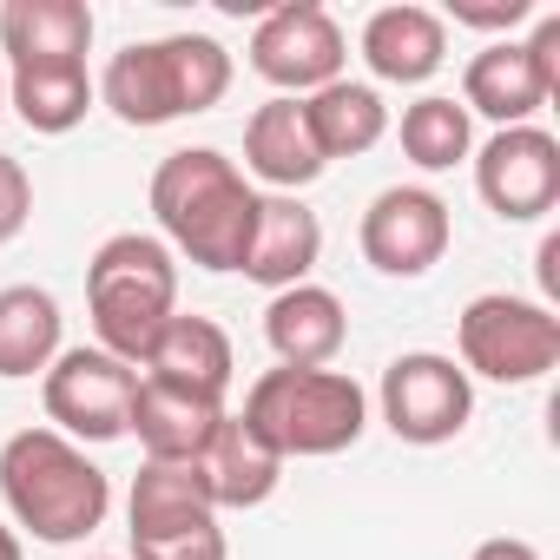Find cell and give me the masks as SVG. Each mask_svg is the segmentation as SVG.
<instances>
[{
	"instance_id": "6da1fadb",
	"label": "cell",
	"mask_w": 560,
	"mask_h": 560,
	"mask_svg": "<svg viewBox=\"0 0 560 560\" xmlns=\"http://www.w3.org/2000/svg\"><path fill=\"white\" fill-rule=\"evenodd\" d=\"M257 198L264 191L218 145L165 152L159 172H152V218L165 231V250L191 257L198 270H244Z\"/></svg>"
},
{
	"instance_id": "7a4b0ae2",
	"label": "cell",
	"mask_w": 560,
	"mask_h": 560,
	"mask_svg": "<svg viewBox=\"0 0 560 560\" xmlns=\"http://www.w3.org/2000/svg\"><path fill=\"white\" fill-rule=\"evenodd\" d=\"M0 501H8V514L34 540L73 547L93 527H106L113 481L60 429H21V435H8V448H0Z\"/></svg>"
},
{
	"instance_id": "3957f363",
	"label": "cell",
	"mask_w": 560,
	"mask_h": 560,
	"mask_svg": "<svg viewBox=\"0 0 560 560\" xmlns=\"http://www.w3.org/2000/svg\"><path fill=\"white\" fill-rule=\"evenodd\" d=\"M86 311H93L100 350L139 370L152 337L178 317V257L165 250V237H145V231L106 237L86 264Z\"/></svg>"
},
{
	"instance_id": "277c9868",
	"label": "cell",
	"mask_w": 560,
	"mask_h": 560,
	"mask_svg": "<svg viewBox=\"0 0 560 560\" xmlns=\"http://www.w3.org/2000/svg\"><path fill=\"white\" fill-rule=\"evenodd\" d=\"M231 93V54L211 34H165L113 54L100 100L126 126H172L191 113H211Z\"/></svg>"
},
{
	"instance_id": "5b68a950",
	"label": "cell",
	"mask_w": 560,
	"mask_h": 560,
	"mask_svg": "<svg viewBox=\"0 0 560 560\" xmlns=\"http://www.w3.org/2000/svg\"><path fill=\"white\" fill-rule=\"evenodd\" d=\"M244 422L277 448V455H343L370 429V396L350 370H264L244 396Z\"/></svg>"
},
{
	"instance_id": "8992f818",
	"label": "cell",
	"mask_w": 560,
	"mask_h": 560,
	"mask_svg": "<svg viewBox=\"0 0 560 560\" xmlns=\"http://www.w3.org/2000/svg\"><path fill=\"white\" fill-rule=\"evenodd\" d=\"M455 343H462L468 383L475 376H488V383H540L560 363V317L540 298L488 291V298H475L462 311Z\"/></svg>"
},
{
	"instance_id": "52a82bcc",
	"label": "cell",
	"mask_w": 560,
	"mask_h": 560,
	"mask_svg": "<svg viewBox=\"0 0 560 560\" xmlns=\"http://www.w3.org/2000/svg\"><path fill=\"white\" fill-rule=\"evenodd\" d=\"M560 93V14H540L527 40H488L462 73V113L494 126H534V113Z\"/></svg>"
},
{
	"instance_id": "ba28073f",
	"label": "cell",
	"mask_w": 560,
	"mask_h": 560,
	"mask_svg": "<svg viewBox=\"0 0 560 560\" xmlns=\"http://www.w3.org/2000/svg\"><path fill=\"white\" fill-rule=\"evenodd\" d=\"M343 27L330 21V8L317 0H284V8L257 14V34H250V73L277 86V100H311L324 93L330 80H343Z\"/></svg>"
},
{
	"instance_id": "9c48e42d",
	"label": "cell",
	"mask_w": 560,
	"mask_h": 560,
	"mask_svg": "<svg viewBox=\"0 0 560 560\" xmlns=\"http://www.w3.org/2000/svg\"><path fill=\"white\" fill-rule=\"evenodd\" d=\"M383 422L396 442L409 448H442L468 429L475 416V383L455 357H435V350H409L383 370Z\"/></svg>"
},
{
	"instance_id": "30bf717a",
	"label": "cell",
	"mask_w": 560,
	"mask_h": 560,
	"mask_svg": "<svg viewBox=\"0 0 560 560\" xmlns=\"http://www.w3.org/2000/svg\"><path fill=\"white\" fill-rule=\"evenodd\" d=\"M40 396H47V422L67 442H119L132 429L139 370L106 350H60L54 370L40 376Z\"/></svg>"
},
{
	"instance_id": "8fae6325",
	"label": "cell",
	"mask_w": 560,
	"mask_h": 560,
	"mask_svg": "<svg viewBox=\"0 0 560 560\" xmlns=\"http://www.w3.org/2000/svg\"><path fill=\"white\" fill-rule=\"evenodd\" d=\"M475 191L501 224H534L560 205V139L540 126H501L475 152Z\"/></svg>"
},
{
	"instance_id": "7c38bea8",
	"label": "cell",
	"mask_w": 560,
	"mask_h": 560,
	"mask_svg": "<svg viewBox=\"0 0 560 560\" xmlns=\"http://www.w3.org/2000/svg\"><path fill=\"white\" fill-rule=\"evenodd\" d=\"M448 205L429 185H389L370 198L357 244L383 277H429L448 257Z\"/></svg>"
},
{
	"instance_id": "4fadbf2b",
	"label": "cell",
	"mask_w": 560,
	"mask_h": 560,
	"mask_svg": "<svg viewBox=\"0 0 560 560\" xmlns=\"http://www.w3.org/2000/svg\"><path fill=\"white\" fill-rule=\"evenodd\" d=\"M317 257H324V224H317V211H311L304 198L264 191V198H257V224H250V250H244V277L277 298V291H291V284H311Z\"/></svg>"
},
{
	"instance_id": "5bb4252c",
	"label": "cell",
	"mask_w": 560,
	"mask_h": 560,
	"mask_svg": "<svg viewBox=\"0 0 560 560\" xmlns=\"http://www.w3.org/2000/svg\"><path fill=\"white\" fill-rule=\"evenodd\" d=\"M264 343L277 350L284 370H330L350 343V317L343 298L324 284H291L264 304Z\"/></svg>"
},
{
	"instance_id": "9a60e30c",
	"label": "cell",
	"mask_w": 560,
	"mask_h": 560,
	"mask_svg": "<svg viewBox=\"0 0 560 560\" xmlns=\"http://www.w3.org/2000/svg\"><path fill=\"white\" fill-rule=\"evenodd\" d=\"M363 67L389 86H422L442 73L448 60V21L435 8H416V0H396V8H376L363 21Z\"/></svg>"
},
{
	"instance_id": "2e32d148",
	"label": "cell",
	"mask_w": 560,
	"mask_h": 560,
	"mask_svg": "<svg viewBox=\"0 0 560 560\" xmlns=\"http://www.w3.org/2000/svg\"><path fill=\"white\" fill-rule=\"evenodd\" d=\"M244 172L264 178L270 191H284V198H298L304 185L324 178V152L311 139L304 100H264L244 119Z\"/></svg>"
},
{
	"instance_id": "e0dca14e",
	"label": "cell",
	"mask_w": 560,
	"mask_h": 560,
	"mask_svg": "<svg viewBox=\"0 0 560 560\" xmlns=\"http://www.w3.org/2000/svg\"><path fill=\"white\" fill-rule=\"evenodd\" d=\"M231 376H237V357H231L224 324H211V317L178 311L145 350V383H165V389H185V396H205V402H224Z\"/></svg>"
},
{
	"instance_id": "ac0fdd59",
	"label": "cell",
	"mask_w": 560,
	"mask_h": 560,
	"mask_svg": "<svg viewBox=\"0 0 560 560\" xmlns=\"http://www.w3.org/2000/svg\"><path fill=\"white\" fill-rule=\"evenodd\" d=\"M191 468H198L211 508H264L277 494V481H284V455H277L244 416H224Z\"/></svg>"
},
{
	"instance_id": "d6986e66",
	"label": "cell",
	"mask_w": 560,
	"mask_h": 560,
	"mask_svg": "<svg viewBox=\"0 0 560 560\" xmlns=\"http://www.w3.org/2000/svg\"><path fill=\"white\" fill-rule=\"evenodd\" d=\"M93 47V8L86 0H8L0 8V54L14 67H60L86 60Z\"/></svg>"
},
{
	"instance_id": "ffe728a7",
	"label": "cell",
	"mask_w": 560,
	"mask_h": 560,
	"mask_svg": "<svg viewBox=\"0 0 560 560\" xmlns=\"http://www.w3.org/2000/svg\"><path fill=\"white\" fill-rule=\"evenodd\" d=\"M218 422H224V402H205V396H185V389H165V383L139 376L126 435H139L145 462H198Z\"/></svg>"
},
{
	"instance_id": "44dd1931",
	"label": "cell",
	"mask_w": 560,
	"mask_h": 560,
	"mask_svg": "<svg viewBox=\"0 0 560 560\" xmlns=\"http://www.w3.org/2000/svg\"><path fill=\"white\" fill-rule=\"evenodd\" d=\"M205 521H218V508H211L191 462H139L132 494H126V534L132 540L185 534V527H205Z\"/></svg>"
},
{
	"instance_id": "7402d4cb",
	"label": "cell",
	"mask_w": 560,
	"mask_h": 560,
	"mask_svg": "<svg viewBox=\"0 0 560 560\" xmlns=\"http://www.w3.org/2000/svg\"><path fill=\"white\" fill-rule=\"evenodd\" d=\"M93 100H100V86H93L86 60H60V67H14V73H8V106L21 113V126H27V132H47V139L73 132V126L93 113Z\"/></svg>"
},
{
	"instance_id": "603a6c76",
	"label": "cell",
	"mask_w": 560,
	"mask_h": 560,
	"mask_svg": "<svg viewBox=\"0 0 560 560\" xmlns=\"http://www.w3.org/2000/svg\"><path fill=\"white\" fill-rule=\"evenodd\" d=\"M304 119H311V139H317L324 165H330V159H363V152L383 145V132H389V106H383V93L363 86V80H330L324 93L304 100Z\"/></svg>"
},
{
	"instance_id": "cb8c5ba5",
	"label": "cell",
	"mask_w": 560,
	"mask_h": 560,
	"mask_svg": "<svg viewBox=\"0 0 560 560\" xmlns=\"http://www.w3.org/2000/svg\"><path fill=\"white\" fill-rule=\"evenodd\" d=\"M60 357V304L40 284H8L0 291V376L27 383L47 376Z\"/></svg>"
},
{
	"instance_id": "d4e9b609",
	"label": "cell",
	"mask_w": 560,
	"mask_h": 560,
	"mask_svg": "<svg viewBox=\"0 0 560 560\" xmlns=\"http://www.w3.org/2000/svg\"><path fill=\"white\" fill-rule=\"evenodd\" d=\"M396 139H402V159H409L416 172H455V165L475 152V126H468L462 100H442V93L402 106Z\"/></svg>"
},
{
	"instance_id": "484cf974",
	"label": "cell",
	"mask_w": 560,
	"mask_h": 560,
	"mask_svg": "<svg viewBox=\"0 0 560 560\" xmlns=\"http://www.w3.org/2000/svg\"><path fill=\"white\" fill-rule=\"evenodd\" d=\"M132 560H231V547H224V527L205 521V527H185V534L132 540Z\"/></svg>"
},
{
	"instance_id": "4316f807",
	"label": "cell",
	"mask_w": 560,
	"mask_h": 560,
	"mask_svg": "<svg viewBox=\"0 0 560 560\" xmlns=\"http://www.w3.org/2000/svg\"><path fill=\"white\" fill-rule=\"evenodd\" d=\"M27 218H34V178L21 159L0 152V244H14L27 231Z\"/></svg>"
},
{
	"instance_id": "83f0119b",
	"label": "cell",
	"mask_w": 560,
	"mask_h": 560,
	"mask_svg": "<svg viewBox=\"0 0 560 560\" xmlns=\"http://www.w3.org/2000/svg\"><path fill=\"white\" fill-rule=\"evenodd\" d=\"M455 27H481V34H508L521 21H534V0H448Z\"/></svg>"
},
{
	"instance_id": "f1b7e54d",
	"label": "cell",
	"mask_w": 560,
	"mask_h": 560,
	"mask_svg": "<svg viewBox=\"0 0 560 560\" xmlns=\"http://www.w3.org/2000/svg\"><path fill=\"white\" fill-rule=\"evenodd\" d=\"M468 560H540V553H534L527 540H514V534H494V540H481Z\"/></svg>"
},
{
	"instance_id": "f546056e",
	"label": "cell",
	"mask_w": 560,
	"mask_h": 560,
	"mask_svg": "<svg viewBox=\"0 0 560 560\" xmlns=\"http://www.w3.org/2000/svg\"><path fill=\"white\" fill-rule=\"evenodd\" d=\"M540 291H547L540 304L553 311V291H560V237H547V244H540Z\"/></svg>"
},
{
	"instance_id": "4dcf8cb0",
	"label": "cell",
	"mask_w": 560,
	"mask_h": 560,
	"mask_svg": "<svg viewBox=\"0 0 560 560\" xmlns=\"http://www.w3.org/2000/svg\"><path fill=\"white\" fill-rule=\"evenodd\" d=\"M0 560H21V534L8 521H0Z\"/></svg>"
},
{
	"instance_id": "1f68e13d",
	"label": "cell",
	"mask_w": 560,
	"mask_h": 560,
	"mask_svg": "<svg viewBox=\"0 0 560 560\" xmlns=\"http://www.w3.org/2000/svg\"><path fill=\"white\" fill-rule=\"evenodd\" d=\"M0 113H8V73H0Z\"/></svg>"
}]
</instances>
